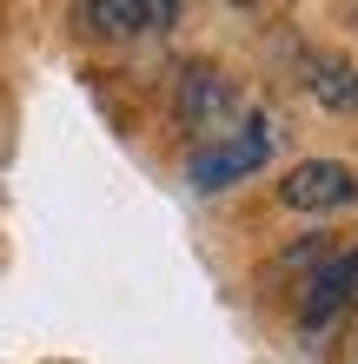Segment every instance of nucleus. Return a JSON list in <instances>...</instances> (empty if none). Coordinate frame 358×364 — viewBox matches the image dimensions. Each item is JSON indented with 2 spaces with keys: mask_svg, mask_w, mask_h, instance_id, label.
Masks as SVG:
<instances>
[{
  "mask_svg": "<svg viewBox=\"0 0 358 364\" xmlns=\"http://www.w3.org/2000/svg\"><path fill=\"white\" fill-rule=\"evenodd\" d=\"M173 119L186 133H199V146H213L246 119V93L233 87V73L206 67V60H186L173 80Z\"/></svg>",
  "mask_w": 358,
  "mask_h": 364,
  "instance_id": "f257e3e1",
  "label": "nucleus"
},
{
  "mask_svg": "<svg viewBox=\"0 0 358 364\" xmlns=\"http://www.w3.org/2000/svg\"><path fill=\"white\" fill-rule=\"evenodd\" d=\"M272 146H279V126H272L265 113H246L226 139L199 146V153L186 159V186L193 192H226V186H239V179L259 173V166L272 159Z\"/></svg>",
  "mask_w": 358,
  "mask_h": 364,
  "instance_id": "f03ea898",
  "label": "nucleus"
},
{
  "mask_svg": "<svg viewBox=\"0 0 358 364\" xmlns=\"http://www.w3.org/2000/svg\"><path fill=\"white\" fill-rule=\"evenodd\" d=\"M352 298H358V252H339V259H325L319 272L305 278V298H299V331H305V338L332 331V325H339V318L352 311Z\"/></svg>",
  "mask_w": 358,
  "mask_h": 364,
  "instance_id": "7ed1b4c3",
  "label": "nucleus"
},
{
  "mask_svg": "<svg viewBox=\"0 0 358 364\" xmlns=\"http://www.w3.org/2000/svg\"><path fill=\"white\" fill-rule=\"evenodd\" d=\"M279 199L292 212H339V205L358 199V173H352L345 159H299L279 179Z\"/></svg>",
  "mask_w": 358,
  "mask_h": 364,
  "instance_id": "20e7f679",
  "label": "nucleus"
},
{
  "mask_svg": "<svg viewBox=\"0 0 358 364\" xmlns=\"http://www.w3.org/2000/svg\"><path fill=\"white\" fill-rule=\"evenodd\" d=\"M305 93L319 100V106H332V113H358V67L352 60H339V53H305Z\"/></svg>",
  "mask_w": 358,
  "mask_h": 364,
  "instance_id": "39448f33",
  "label": "nucleus"
},
{
  "mask_svg": "<svg viewBox=\"0 0 358 364\" xmlns=\"http://www.w3.org/2000/svg\"><path fill=\"white\" fill-rule=\"evenodd\" d=\"M87 27L107 40H139L146 14H139V0H87Z\"/></svg>",
  "mask_w": 358,
  "mask_h": 364,
  "instance_id": "423d86ee",
  "label": "nucleus"
},
{
  "mask_svg": "<svg viewBox=\"0 0 358 364\" xmlns=\"http://www.w3.org/2000/svg\"><path fill=\"white\" fill-rule=\"evenodd\" d=\"M179 7H186V0H139V14H146V33H166V27H179Z\"/></svg>",
  "mask_w": 358,
  "mask_h": 364,
  "instance_id": "0eeeda50",
  "label": "nucleus"
},
{
  "mask_svg": "<svg viewBox=\"0 0 358 364\" xmlns=\"http://www.w3.org/2000/svg\"><path fill=\"white\" fill-rule=\"evenodd\" d=\"M352 305H358V298H352Z\"/></svg>",
  "mask_w": 358,
  "mask_h": 364,
  "instance_id": "6e6552de",
  "label": "nucleus"
}]
</instances>
